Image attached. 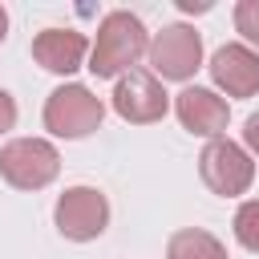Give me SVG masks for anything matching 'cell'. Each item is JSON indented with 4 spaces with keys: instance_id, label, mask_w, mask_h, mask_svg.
Returning <instances> with one entry per match:
<instances>
[{
    "instance_id": "6da1fadb",
    "label": "cell",
    "mask_w": 259,
    "mask_h": 259,
    "mask_svg": "<svg viewBox=\"0 0 259 259\" xmlns=\"http://www.w3.org/2000/svg\"><path fill=\"white\" fill-rule=\"evenodd\" d=\"M146 53H150L146 24L134 12L113 8L97 24V40L89 49V73L93 77H125L130 69H138V61Z\"/></svg>"
},
{
    "instance_id": "7a4b0ae2",
    "label": "cell",
    "mask_w": 259,
    "mask_h": 259,
    "mask_svg": "<svg viewBox=\"0 0 259 259\" xmlns=\"http://www.w3.org/2000/svg\"><path fill=\"white\" fill-rule=\"evenodd\" d=\"M101 117H105L101 97H97L89 85H77V81L53 89L49 101H45V130H49L53 138H69V142L89 138V134L101 125Z\"/></svg>"
},
{
    "instance_id": "3957f363",
    "label": "cell",
    "mask_w": 259,
    "mask_h": 259,
    "mask_svg": "<svg viewBox=\"0 0 259 259\" xmlns=\"http://www.w3.org/2000/svg\"><path fill=\"white\" fill-rule=\"evenodd\" d=\"M61 174V154L45 138H12L0 150V178L16 190H45Z\"/></svg>"
},
{
    "instance_id": "277c9868",
    "label": "cell",
    "mask_w": 259,
    "mask_h": 259,
    "mask_svg": "<svg viewBox=\"0 0 259 259\" xmlns=\"http://www.w3.org/2000/svg\"><path fill=\"white\" fill-rule=\"evenodd\" d=\"M198 174H202V182H206L210 194H219V198H239V194H247L251 182H255V162H251V154H247L239 142L214 138V142H206L202 154H198Z\"/></svg>"
},
{
    "instance_id": "5b68a950",
    "label": "cell",
    "mask_w": 259,
    "mask_h": 259,
    "mask_svg": "<svg viewBox=\"0 0 259 259\" xmlns=\"http://www.w3.org/2000/svg\"><path fill=\"white\" fill-rule=\"evenodd\" d=\"M150 73L162 81H190L202 65V36L190 24H166L150 40Z\"/></svg>"
},
{
    "instance_id": "8992f818",
    "label": "cell",
    "mask_w": 259,
    "mask_h": 259,
    "mask_svg": "<svg viewBox=\"0 0 259 259\" xmlns=\"http://www.w3.org/2000/svg\"><path fill=\"white\" fill-rule=\"evenodd\" d=\"M53 223L65 239L89 243L109 227V198L97 186H69L53 206Z\"/></svg>"
},
{
    "instance_id": "52a82bcc",
    "label": "cell",
    "mask_w": 259,
    "mask_h": 259,
    "mask_svg": "<svg viewBox=\"0 0 259 259\" xmlns=\"http://www.w3.org/2000/svg\"><path fill=\"white\" fill-rule=\"evenodd\" d=\"M113 109H117V117H125L134 125H150V121H162L166 117L170 93L162 89V81L150 69H130L113 85Z\"/></svg>"
},
{
    "instance_id": "ba28073f",
    "label": "cell",
    "mask_w": 259,
    "mask_h": 259,
    "mask_svg": "<svg viewBox=\"0 0 259 259\" xmlns=\"http://www.w3.org/2000/svg\"><path fill=\"white\" fill-rule=\"evenodd\" d=\"M206 69H210V81L227 97H255L259 93V53L243 40H231V45L214 49Z\"/></svg>"
},
{
    "instance_id": "9c48e42d",
    "label": "cell",
    "mask_w": 259,
    "mask_h": 259,
    "mask_svg": "<svg viewBox=\"0 0 259 259\" xmlns=\"http://www.w3.org/2000/svg\"><path fill=\"white\" fill-rule=\"evenodd\" d=\"M174 113L182 121V130H190L194 138H223L227 130V117H231V105L227 97H219L214 89H202V85H186L178 97H174Z\"/></svg>"
},
{
    "instance_id": "30bf717a",
    "label": "cell",
    "mask_w": 259,
    "mask_h": 259,
    "mask_svg": "<svg viewBox=\"0 0 259 259\" xmlns=\"http://www.w3.org/2000/svg\"><path fill=\"white\" fill-rule=\"evenodd\" d=\"M89 49H93V45H89L85 32H77V28H45V32L32 36V61H36L40 69H49V73H61V77L77 73V69L85 65Z\"/></svg>"
},
{
    "instance_id": "8fae6325",
    "label": "cell",
    "mask_w": 259,
    "mask_h": 259,
    "mask_svg": "<svg viewBox=\"0 0 259 259\" xmlns=\"http://www.w3.org/2000/svg\"><path fill=\"white\" fill-rule=\"evenodd\" d=\"M166 259H231V255H227V247H223L210 231H202V227H182V231L170 235Z\"/></svg>"
},
{
    "instance_id": "7c38bea8",
    "label": "cell",
    "mask_w": 259,
    "mask_h": 259,
    "mask_svg": "<svg viewBox=\"0 0 259 259\" xmlns=\"http://www.w3.org/2000/svg\"><path fill=\"white\" fill-rule=\"evenodd\" d=\"M235 239H239V247L259 255V198L239 202V210H235Z\"/></svg>"
},
{
    "instance_id": "4fadbf2b",
    "label": "cell",
    "mask_w": 259,
    "mask_h": 259,
    "mask_svg": "<svg viewBox=\"0 0 259 259\" xmlns=\"http://www.w3.org/2000/svg\"><path fill=\"white\" fill-rule=\"evenodd\" d=\"M235 28L243 32L247 45L259 49V0H239L235 4Z\"/></svg>"
},
{
    "instance_id": "5bb4252c",
    "label": "cell",
    "mask_w": 259,
    "mask_h": 259,
    "mask_svg": "<svg viewBox=\"0 0 259 259\" xmlns=\"http://www.w3.org/2000/svg\"><path fill=\"white\" fill-rule=\"evenodd\" d=\"M12 125H16V101H12L8 89H0V138H4Z\"/></svg>"
},
{
    "instance_id": "9a60e30c",
    "label": "cell",
    "mask_w": 259,
    "mask_h": 259,
    "mask_svg": "<svg viewBox=\"0 0 259 259\" xmlns=\"http://www.w3.org/2000/svg\"><path fill=\"white\" fill-rule=\"evenodd\" d=\"M243 142H247V150L259 158V113H251V117L243 121Z\"/></svg>"
},
{
    "instance_id": "2e32d148",
    "label": "cell",
    "mask_w": 259,
    "mask_h": 259,
    "mask_svg": "<svg viewBox=\"0 0 259 259\" xmlns=\"http://www.w3.org/2000/svg\"><path fill=\"white\" fill-rule=\"evenodd\" d=\"M178 8H182V12H206L210 4H206V0H178Z\"/></svg>"
},
{
    "instance_id": "e0dca14e",
    "label": "cell",
    "mask_w": 259,
    "mask_h": 259,
    "mask_svg": "<svg viewBox=\"0 0 259 259\" xmlns=\"http://www.w3.org/2000/svg\"><path fill=\"white\" fill-rule=\"evenodd\" d=\"M8 36V12H4V4H0V40Z\"/></svg>"
}]
</instances>
